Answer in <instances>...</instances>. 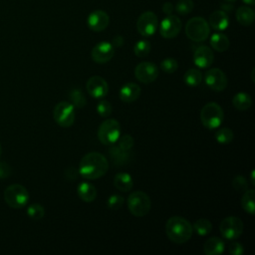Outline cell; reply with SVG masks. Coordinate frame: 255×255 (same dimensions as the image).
Returning <instances> with one entry per match:
<instances>
[{
	"label": "cell",
	"instance_id": "cell-30",
	"mask_svg": "<svg viewBox=\"0 0 255 255\" xmlns=\"http://www.w3.org/2000/svg\"><path fill=\"white\" fill-rule=\"evenodd\" d=\"M69 99L71 101V104L76 107V108H84L87 104V100L86 97L84 95V93L82 92V90L75 88L73 90H71L70 94H69Z\"/></svg>",
	"mask_w": 255,
	"mask_h": 255
},
{
	"label": "cell",
	"instance_id": "cell-37",
	"mask_svg": "<svg viewBox=\"0 0 255 255\" xmlns=\"http://www.w3.org/2000/svg\"><path fill=\"white\" fill-rule=\"evenodd\" d=\"M96 109H97L98 114L103 118L109 117L112 114V111H113V107H112L111 103L109 101H106V100H103V101L99 102Z\"/></svg>",
	"mask_w": 255,
	"mask_h": 255
},
{
	"label": "cell",
	"instance_id": "cell-22",
	"mask_svg": "<svg viewBox=\"0 0 255 255\" xmlns=\"http://www.w3.org/2000/svg\"><path fill=\"white\" fill-rule=\"evenodd\" d=\"M77 193L79 197L85 202H92L97 197L96 187L89 182L83 181L77 187Z\"/></svg>",
	"mask_w": 255,
	"mask_h": 255
},
{
	"label": "cell",
	"instance_id": "cell-14",
	"mask_svg": "<svg viewBox=\"0 0 255 255\" xmlns=\"http://www.w3.org/2000/svg\"><path fill=\"white\" fill-rule=\"evenodd\" d=\"M115 54V48L112 43L102 41L94 46L92 50V59L98 64H105L112 60Z\"/></svg>",
	"mask_w": 255,
	"mask_h": 255
},
{
	"label": "cell",
	"instance_id": "cell-41",
	"mask_svg": "<svg viewBox=\"0 0 255 255\" xmlns=\"http://www.w3.org/2000/svg\"><path fill=\"white\" fill-rule=\"evenodd\" d=\"M228 251L231 255H242L244 253V247L239 242H232L229 245Z\"/></svg>",
	"mask_w": 255,
	"mask_h": 255
},
{
	"label": "cell",
	"instance_id": "cell-2",
	"mask_svg": "<svg viewBox=\"0 0 255 255\" xmlns=\"http://www.w3.org/2000/svg\"><path fill=\"white\" fill-rule=\"evenodd\" d=\"M165 232L170 241L176 244H183L191 238L193 229L190 222L185 218L172 216L166 221Z\"/></svg>",
	"mask_w": 255,
	"mask_h": 255
},
{
	"label": "cell",
	"instance_id": "cell-12",
	"mask_svg": "<svg viewBox=\"0 0 255 255\" xmlns=\"http://www.w3.org/2000/svg\"><path fill=\"white\" fill-rule=\"evenodd\" d=\"M181 20L175 15H167L159 24V33L165 39L175 38L181 31Z\"/></svg>",
	"mask_w": 255,
	"mask_h": 255
},
{
	"label": "cell",
	"instance_id": "cell-48",
	"mask_svg": "<svg viewBox=\"0 0 255 255\" xmlns=\"http://www.w3.org/2000/svg\"><path fill=\"white\" fill-rule=\"evenodd\" d=\"M226 1H228V2H234V1H236V0H226Z\"/></svg>",
	"mask_w": 255,
	"mask_h": 255
},
{
	"label": "cell",
	"instance_id": "cell-9",
	"mask_svg": "<svg viewBox=\"0 0 255 255\" xmlns=\"http://www.w3.org/2000/svg\"><path fill=\"white\" fill-rule=\"evenodd\" d=\"M243 222L236 216H228L224 218L219 226V231L223 238L227 240L237 239L243 232Z\"/></svg>",
	"mask_w": 255,
	"mask_h": 255
},
{
	"label": "cell",
	"instance_id": "cell-11",
	"mask_svg": "<svg viewBox=\"0 0 255 255\" xmlns=\"http://www.w3.org/2000/svg\"><path fill=\"white\" fill-rule=\"evenodd\" d=\"M204 82L209 89L215 92L225 90L228 83L225 73L218 68L208 70L204 75Z\"/></svg>",
	"mask_w": 255,
	"mask_h": 255
},
{
	"label": "cell",
	"instance_id": "cell-23",
	"mask_svg": "<svg viewBox=\"0 0 255 255\" xmlns=\"http://www.w3.org/2000/svg\"><path fill=\"white\" fill-rule=\"evenodd\" d=\"M129 151L130 150L122 149L119 145L117 146L114 145L109 149V154L116 165H123V164H126L130 158Z\"/></svg>",
	"mask_w": 255,
	"mask_h": 255
},
{
	"label": "cell",
	"instance_id": "cell-32",
	"mask_svg": "<svg viewBox=\"0 0 255 255\" xmlns=\"http://www.w3.org/2000/svg\"><path fill=\"white\" fill-rule=\"evenodd\" d=\"M27 215L33 220H40L45 215V208L39 203L30 204L27 207Z\"/></svg>",
	"mask_w": 255,
	"mask_h": 255
},
{
	"label": "cell",
	"instance_id": "cell-18",
	"mask_svg": "<svg viewBox=\"0 0 255 255\" xmlns=\"http://www.w3.org/2000/svg\"><path fill=\"white\" fill-rule=\"evenodd\" d=\"M140 93H141V90L137 84L128 83L121 88L119 92V96L123 102L132 103L138 99V97L140 96Z\"/></svg>",
	"mask_w": 255,
	"mask_h": 255
},
{
	"label": "cell",
	"instance_id": "cell-36",
	"mask_svg": "<svg viewBox=\"0 0 255 255\" xmlns=\"http://www.w3.org/2000/svg\"><path fill=\"white\" fill-rule=\"evenodd\" d=\"M124 197L120 194H113L107 200V206L112 210L120 209L124 204Z\"/></svg>",
	"mask_w": 255,
	"mask_h": 255
},
{
	"label": "cell",
	"instance_id": "cell-47",
	"mask_svg": "<svg viewBox=\"0 0 255 255\" xmlns=\"http://www.w3.org/2000/svg\"><path fill=\"white\" fill-rule=\"evenodd\" d=\"M1 153H2V146H1V143H0V156H1Z\"/></svg>",
	"mask_w": 255,
	"mask_h": 255
},
{
	"label": "cell",
	"instance_id": "cell-26",
	"mask_svg": "<svg viewBox=\"0 0 255 255\" xmlns=\"http://www.w3.org/2000/svg\"><path fill=\"white\" fill-rule=\"evenodd\" d=\"M232 104L238 111H246L252 106V99L249 94L244 92H239L234 95L232 99Z\"/></svg>",
	"mask_w": 255,
	"mask_h": 255
},
{
	"label": "cell",
	"instance_id": "cell-46",
	"mask_svg": "<svg viewBox=\"0 0 255 255\" xmlns=\"http://www.w3.org/2000/svg\"><path fill=\"white\" fill-rule=\"evenodd\" d=\"M253 74H254V69L252 70V81L254 82V77H253Z\"/></svg>",
	"mask_w": 255,
	"mask_h": 255
},
{
	"label": "cell",
	"instance_id": "cell-42",
	"mask_svg": "<svg viewBox=\"0 0 255 255\" xmlns=\"http://www.w3.org/2000/svg\"><path fill=\"white\" fill-rule=\"evenodd\" d=\"M123 44H124V38H123V36H121V35L115 36V37L113 38V40H112V45L114 46V48H115V47H116V48L122 47Z\"/></svg>",
	"mask_w": 255,
	"mask_h": 255
},
{
	"label": "cell",
	"instance_id": "cell-39",
	"mask_svg": "<svg viewBox=\"0 0 255 255\" xmlns=\"http://www.w3.org/2000/svg\"><path fill=\"white\" fill-rule=\"evenodd\" d=\"M232 186L238 192L245 191L248 188L247 180L243 175H236L232 180Z\"/></svg>",
	"mask_w": 255,
	"mask_h": 255
},
{
	"label": "cell",
	"instance_id": "cell-20",
	"mask_svg": "<svg viewBox=\"0 0 255 255\" xmlns=\"http://www.w3.org/2000/svg\"><path fill=\"white\" fill-rule=\"evenodd\" d=\"M225 244L219 237H211L207 239L203 245V252L205 255H219L223 253Z\"/></svg>",
	"mask_w": 255,
	"mask_h": 255
},
{
	"label": "cell",
	"instance_id": "cell-29",
	"mask_svg": "<svg viewBox=\"0 0 255 255\" xmlns=\"http://www.w3.org/2000/svg\"><path fill=\"white\" fill-rule=\"evenodd\" d=\"M192 229H193V231H195V233L197 235L205 236L211 232L212 224L209 220H207L205 218H200V219H197L193 223Z\"/></svg>",
	"mask_w": 255,
	"mask_h": 255
},
{
	"label": "cell",
	"instance_id": "cell-43",
	"mask_svg": "<svg viewBox=\"0 0 255 255\" xmlns=\"http://www.w3.org/2000/svg\"><path fill=\"white\" fill-rule=\"evenodd\" d=\"M174 10V6L171 2H165L163 5H162V11L163 13H165L166 15H170Z\"/></svg>",
	"mask_w": 255,
	"mask_h": 255
},
{
	"label": "cell",
	"instance_id": "cell-5",
	"mask_svg": "<svg viewBox=\"0 0 255 255\" xmlns=\"http://www.w3.org/2000/svg\"><path fill=\"white\" fill-rule=\"evenodd\" d=\"M209 33L210 26L202 17H193L185 25V34L191 41L203 42L208 38Z\"/></svg>",
	"mask_w": 255,
	"mask_h": 255
},
{
	"label": "cell",
	"instance_id": "cell-40",
	"mask_svg": "<svg viewBox=\"0 0 255 255\" xmlns=\"http://www.w3.org/2000/svg\"><path fill=\"white\" fill-rule=\"evenodd\" d=\"M12 173V167L5 161H0V179L8 178Z\"/></svg>",
	"mask_w": 255,
	"mask_h": 255
},
{
	"label": "cell",
	"instance_id": "cell-3",
	"mask_svg": "<svg viewBox=\"0 0 255 255\" xmlns=\"http://www.w3.org/2000/svg\"><path fill=\"white\" fill-rule=\"evenodd\" d=\"M224 119L222 108L214 102L207 103L200 111V121L202 125L209 129L217 128L221 126Z\"/></svg>",
	"mask_w": 255,
	"mask_h": 255
},
{
	"label": "cell",
	"instance_id": "cell-27",
	"mask_svg": "<svg viewBox=\"0 0 255 255\" xmlns=\"http://www.w3.org/2000/svg\"><path fill=\"white\" fill-rule=\"evenodd\" d=\"M241 205L245 212L254 215L255 211V191L254 189H246L241 198Z\"/></svg>",
	"mask_w": 255,
	"mask_h": 255
},
{
	"label": "cell",
	"instance_id": "cell-28",
	"mask_svg": "<svg viewBox=\"0 0 255 255\" xmlns=\"http://www.w3.org/2000/svg\"><path fill=\"white\" fill-rule=\"evenodd\" d=\"M183 81L189 87H196L202 81V74L197 69H189L183 75Z\"/></svg>",
	"mask_w": 255,
	"mask_h": 255
},
{
	"label": "cell",
	"instance_id": "cell-38",
	"mask_svg": "<svg viewBox=\"0 0 255 255\" xmlns=\"http://www.w3.org/2000/svg\"><path fill=\"white\" fill-rule=\"evenodd\" d=\"M133 143H134V140L132 136L129 134L122 135L118 139V145L124 150H130L133 146Z\"/></svg>",
	"mask_w": 255,
	"mask_h": 255
},
{
	"label": "cell",
	"instance_id": "cell-35",
	"mask_svg": "<svg viewBox=\"0 0 255 255\" xmlns=\"http://www.w3.org/2000/svg\"><path fill=\"white\" fill-rule=\"evenodd\" d=\"M178 68L177 61L173 58H166L160 63V69L167 74H172L174 73Z\"/></svg>",
	"mask_w": 255,
	"mask_h": 255
},
{
	"label": "cell",
	"instance_id": "cell-44",
	"mask_svg": "<svg viewBox=\"0 0 255 255\" xmlns=\"http://www.w3.org/2000/svg\"><path fill=\"white\" fill-rule=\"evenodd\" d=\"M242 1L247 5H254L255 3V0H242Z\"/></svg>",
	"mask_w": 255,
	"mask_h": 255
},
{
	"label": "cell",
	"instance_id": "cell-25",
	"mask_svg": "<svg viewBox=\"0 0 255 255\" xmlns=\"http://www.w3.org/2000/svg\"><path fill=\"white\" fill-rule=\"evenodd\" d=\"M211 47L217 52H225L230 45L228 37L223 33H214L210 38Z\"/></svg>",
	"mask_w": 255,
	"mask_h": 255
},
{
	"label": "cell",
	"instance_id": "cell-34",
	"mask_svg": "<svg viewBox=\"0 0 255 255\" xmlns=\"http://www.w3.org/2000/svg\"><path fill=\"white\" fill-rule=\"evenodd\" d=\"M175 10L180 15H187L193 9L192 0H178L175 4Z\"/></svg>",
	"mask_w": 255,
	"mask_h": 255
},
{
	"label": "cell",
	"instance_id": "cell-13",
	"mask_svg": "<svg viewBox=\"0 0 255 255\" xmlns=\"http://www.w3.org/2000/svg\"><path fill=\"white\" fill-rule=\"evenodd\" d=\"M134 76L139 82L149 84L156 80L158 76V68L154 63L141 62L135 67Z\"/></svg>",
	"mask_w": 255,
	"mask_h": 255
},
{
	"label": "cell",
	"instance_id": "cell-6",
	"mask_svg": "<svg viewBox=\"0 0 255 255\" xmlns=\"http://www.w3.org/2000/svg\"><path fill=\"white\" fill-rule=\"evenodd\" d=\"M150 206L151 201L149 196L141 190L133 191L128 197V210L135 217L145 216L149 212Z\"/></svg>",
	"mask_w": 255,
	"mask_h": 255
},
{
	"label": "cell",
	"instance_id": "cell-7",
	"mask_svg": "<svg viewBox=\"0 0 255 255\" xmlns=\"http://www.w3.org/2000/svg\"><path fill=\"white\" fill-rule=\"evenodd\" d=\"M121 135L120 123L115 119L104 121L98 128V138L103 144H114Z\"/></svg>",
	"mask_w": 255,
	"mask_h": 255
},
{
	"label": "cell",
	"instance_id": "cell-45",
	"mask_svg": "<svg viewBox=\"0 0 255 255\" xmlns=\"http://www.w3.org/2000/svg\"><path fill=\"white\" fill-rule=\"evenodd\" d=\"M251 184H252V185L255 184V183H254V170H252V172H251Z\"/></svg>",
	"mask_w": 255,
	"mask_h": 255
},
{
	"label": "cell",
	"instance_id": "cell-16",
	"mask_svg": "<svg viewBox=\"0 0 255 255\" xmlns=\"http://www.w3.org/2000/svg\"><path fill=\"white\" fill-rule=\"evenodd\" d=\"M109 23L110 17L103 10H95L91 12L87 18V25L94 32H101L105 30Z\"/></svg>",
	"mask_w": 255,
	"mask_h": 255
},
{
	"label": "cell",
	"instance_id": "cell-17",
	"mask_svg": "<svg viewBox=\"0 0 255 255\" xmlns=\"http://www.w3.org/2000/svg\"><path fill=\"white\" fill-rule=\"evenodd\" d=\"M214 61V54L207 46H199L193 53V63L200 69L209 68Z\"/></svg>",
	"mask_w": 255,
	"mask_h": 255
},
{
	"label": "cell",
	"instance_id": "cell-1",
	"mask_svg": "<svg viewBox=\"0 0 255 255\" xmlns=\"http://www.w3.org/2000/svg\"><path fill=\"white\" fill-rule=\"evenodd\" d=\"M109 169V161L100 152L92 151L83 156L79 164V173L86 179H98Z\"/></svg>",
	"mask_w": 255,
	"mask_h": 255
},
{
	"label": "cell",
	"instance_id": "cell-33",
	"mask_svg": "<svg viewBox=\"0 0 255 255\" xmlns=\"http://www.w3.org/2000/svg\"><path fill=\"white\" fill-rule=\"evenodd\" d=\"M150 48H151V46H150L149 41L142 39V40L137 41L134 44L133 52H134L135 56H137V57H145L149 54Z\"/></svg>",
	"mask_w": 255,
	"mask_h": 255
},
{
	"label": "cell",
	"instance_id": "cell-19",
	"mask_svg": "<svg viewBox=\"0 0 255 255\" xmlns=\"http://www.w3.org/2000/svg\"><path fill=\"white\" fill-rule=\"evenodd\" d=\"M208 24L216 31H223L229 25V17L223 10H217L210 14Z\"/></svg>",
	"mask_w": 255,
	"mask_h": 255
},
{
	"label": "cell",
	"instance_id": "cell-10",
	"mask_svg": "<svg viewBox=\"0 0 255 255\" xmlns=\"http://www.w3.org/2000/svg\"><path fill=\"white\" fill-rule=\"evenodd\" d=\"M158 28L157 16L151 11H145L136 20V29L143 37L152 36Z\"/></svg>",
	"mask_w": 255,
	"mask_h": 255
},
{
	"label": "cell",
	"instance_id": "cell-15",
	"mask_svg": "<svg viewBox=\"0 0 255 255\" xmlns=\"http://www.w3.org/2000/svg\"><path fill=\"white\" fill-rule=\"evenodd\" d=\"M88 94L95 99H102L109 92V85L106 80L100 76H93L86 83Z\"/></svg>",
	"mask_w": 255,
	"mask_h": 255
},
{
	"label": "cell",
	"instance_id": "cell-8",
	"mask_svg": "<svg viewBox=\"0 0 255 255\" xmlns=\"http://www.w3.org/2000/svg\"><path fill=\"white\" fill-rule=\"evenodd\" d=\"M55 122L62 128H69L75 121V107L68 102L58 103L53 111Z\"/></svg>",
	"mask_w": 255,
	"mask_h": 255
},
{
	"label": "cell",
	"instance_id": "cell-31",
	"mask_svg": "<svg viewBox=\"0 0 255 255\" xmlns=\"http://www.w3.org/2000/svg\"><path fill=\"white\" fill-rule=\"evenodd\" d=\"M233 131L229 128H221L215 133V139L220 144H228L233 140Z\"/></svg>",
	"mask_w": 255,
	"mask_h": 255
},
{
	"label": "cell",
	"instance_id": "cell-24",
	"mask_svg": "<svg viewBox=\"0 0 255 255\" xmlns=\"http://www.w3.org/2000/svg\"><path fill=\"white\" fill-rule=\"evenodd\" d=\"M255 13L253 9L248 6H240L236 11V19L239 24L243 26H249L253 23Z\"/></svg>",
	"mask_w": 255,
	"mask_h": 255
},
{
	"label": "cell",
	"instance_id": "cell-21",
	"mask_svg": "<svg viewBox=\"0 0 255 255\" xmlns=\"http://www.w3.org/2000/svg\"><path fill=\"white\" fill-rule=\"evenodd\" d=\"M114 185L118 190L128 192L133 186V179L128 172H119L114 177Z\"/></svg>",
	"mask_w": 255,
	"mask_h": 255
},
{
	"label": "cell",
	"instance_id": "cell-4",
	"mask_svg": "<svg viewBox=\"0 0 255 255\" xmlns=\"http://www.w3.org/2000/svg\"><path fill=\"white\" fill-rule=\"evenodd\" d=\"M29 197L30 195L27 188L18 183L11 184L4 190L5 202L14 209H20L26 206Z\"/></svg>",
	"mask_w": 255,
	"mask_h": 255
}]
</instances>
